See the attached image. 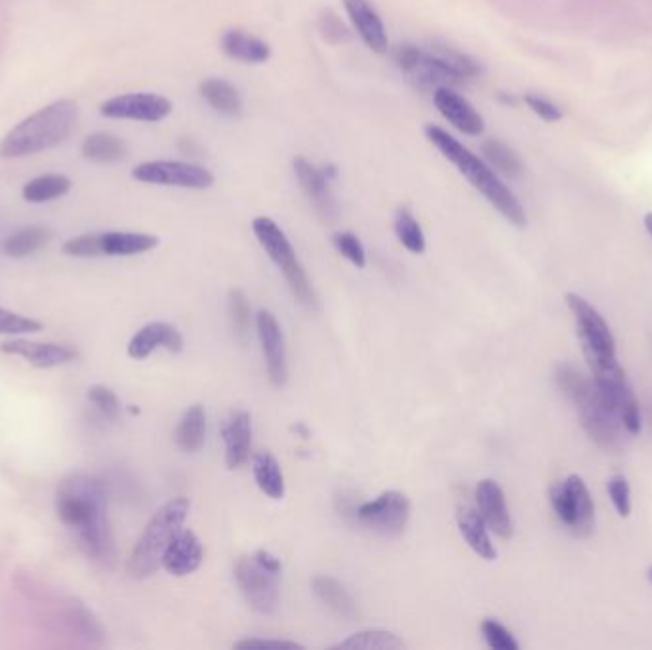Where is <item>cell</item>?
Listing matches in <instances>:
<instances>
[{
	"label": "cell",
	"instance_id": "1",
	"mask_svg": "<svg viewBox=\"0 0 652 650\" xmlns=\"http://www.w3.org/2000/svg\"><path fill=\"white\" fill-rule=\"evenodd\" d=\"M56 513L67 529L75 530L84 553L100 563L115 557L107 494L102 481L88 473H69L56 490Z\"/></svg>",
	"mask_w": 652,
	"mask_h": 650
},
{
	"label": "cell",
	"instance_id": "2",
	"mask_svg": "<svg viewBox=\"0 0 652 650\" xmlns=\"http://www.w3.org/2000/svg\"><path fill=\"white\" fill-rule=\"evenodd\" d=\"M426 138L435 145L441 155L458 168V172L468 180L487 201H489L511 225L523 229L527 225V214L523 204L513 195L510 187L498 178L494 168L471 153L466 145L450 136L437 124L426 126Z\"/></svg>",
	"mask_w": 652,
	"mask_h": 650
},
{
	"label": "cell",
	"instance_id": "3",
	"mask_svg": "<svg viewBox=\"0 0 652 650\" xmlns=\"http://www.w3.org/2000/svg\"><path fill=\"white\" fill-rule=\"evenodd\" d=\"M393 61L420 90L456 86L481 75L477 61L443 42H433L429 48L399 44L393 52Z\"/></svg>",
	"mask_w": 652,
	"mask_h": 650
},
{
	"label": "cell",
	"instance_id": "4",
	"mask_svg": "<svg viewBox=\"0 0 652 650\" xmlns=\"http://www.w3.org/2000/svg\"><path fill=\"white\" fill-rule=\"evenodd\" d=\"M77 103L60 100L16 124L0 142L2 159H21L48 151L65 142L77 122Z\"/></svg>",
	"mask_w": 652,
	"mask_h": 650
},
{
	"label": "cell",
	"instance_id": "5",
	"mask_svg": "<svg viewBox=\"0 0 652 650\" xmlns=\"http://www.w3.org/2000/svg\"><path fill=\"white\" fill-rule=\"evenodd\" d=\"M189 508V500L180 496L166 502L163 508L151 517L128 559V572L132 578L143 580L159 570L163 565L164 551L184 527Z\"/></svg>",
	"mask_w": 652,
	"mask_h": 650
},
{
	"label": "cell",
	"instance_id": "6",
	"mask_svg": "<svg viewBox=\"0 0 652 650\" xmlns=\"http://www.w3.org/2000/svg\"><path fill=\"white\" fill-rule=\"evenodd\" d=\"M252 231L258 239V243L262 244V248L267 252V256L271 258V262L277 265L279 271L283 273L294 298L309 309H315L317 294L307 277L304 265L300 264V260L296 256L294 246L288 241L285 231L271 218H265V216H260L252 222Z\"/></svg>",
	"mask_w": 652,
	"mask_h": 650
},
{
	"label": "cell",
	"instance_id": "7",
	"mask_svg": "<svg viewBox=\"0 0 652 650\" xmlns=\"http://www.w3.org/2000/svg\"><path fill=\"white\" fill-rule=\"evenodd\" d=\"M235 578L246 603L256 612L267 616L279 609L281 561L273 553L258 549L250 557H241L235 567Z\"/></svg>",
	"mask_w": 652,
	"mask_h": 650
},
{
	"label": "cell",
	"instance_id": "8",
	"mask_svg": "<svg viewBox=\"0 0 652 650\" xmlns=\"http://www.w3.org/2000/svg\"><path fill=\"white\" fill-rule=\"evenodd\" d=\"M565 300L576 319L578 338L591 374H601L605 370L618 366L616 340L612 336L611 326L607 325L603 315L578 294L569 292Z\"/></svg>",
	"mask_w": 652,
	"mask_h": 650
},
{
	"label": "cell",
	"instance_id": "9",
	"mask_svg": "<svg viewBox=\"0 0 652 650\" xmlns=\"http://www.w3.org/2000/svg\"><path fill=\"white\" fill-rule=\"evenodd\" d=\"M136 182L184 187V189H208L214 185V174L199 164L184 161H149L138 164L132 170Z\"/></svg>",
	"mask_w": 652,
	"mask_h": 650
},
{
	"label": "cell",
	"instance_id": "10",
	"mask_svg": "<svg viewBox=\"0 0 652 650\" xmlns=\"http://www.w3.org/2000/svg\"><path fill=\"white\" fill-rule=\"evenodd\" d=\"M355 517L374 532L384 536H399L407 527L410 502L403 492L388 490L376 500H370L355 509Z\"/></svg>",
	"mask_w": 652,
	"mask_h": 650
},
{
	"label": "cell",
	"instance_id": "11",
	"mask_svg": "<svg viewBox=\"0 0 652 650\" xmlns=\"http://www.w3.org/2000/svg\"><path fill=\"white\" fill-rule=\"evenodd\" d=\"M292 168L294 174L300 182V187L304 189L309 203L313 204L317 216L325 222V224L332 225L338 222L340 218V204L336 201V195L332 191V182L326 176L325 168L315 166L309 163L306 157H296L292 161Z\"/></svg>",
	"mask_w": 652,
	"mask_h": 650
},
{
	"label": "cell",
	"instance_id": "12",
	"mask_svg": "<svg viewBox=\"0 0 652 650\" xmlns=\"http://www.w3.org/2000/svg\"><path fill=\"white\" fill-rule=\"evenodd\" d=\"M100 113L107 119L161 122L172 113V102L153 92H132L103 102Z\"/></svg>",
	"mask_w": 652,
	"mask_h": 650
},
{
	"label": "cell",
	"instance_id": "13",
	"mask_svg": "<svg viewBox=\"0 0 652 650\" xmlns=\"http://www.w3.org/2000/svg\"><path fill=\"white\" fill-rule=\"evenodd\" d=\"M256 330L260 338V346L264 353L265 368L271 384L275 387L285 386L288 378V365H286L285 336L279 321L273 313L260 311L256 315Z\"/></svg>",
	"mask_w": 652,
	"mask_h": 650
},
{
	"label": "cell",
	"instance_id": "14",
	"mask_svg": "<svg viewBox=\"0 0 652 650\" xmlns=\"http://www.w3.org/2000/svg\"><path fill=\"white\" fill-rule=\"evenodd\" d=\"M433 103L437 111L462 134L481 136L485 132V121L479 111L452 86H441L433 90Z\"/></svg>",
	"mask_w": 652,
	"mask_h": 650
},
{
	"label": "cell",
	"instance_id": "15",
	"mask_svg": "<svg viewBox=\"0 0 652 650\" xmlns=\"http://www.w3.org/2000/svg\"><path fill=\"white\" fill-rule=\"evenodd\" d=\"M0 351L6 355L21 357L35 368H56V366L73 363L79 357L75 349L62 346V344L31 342V340H21V338L2 342Z\"/></svg>",
	"mask_w": 652,
	"mask_h": 650
},
{
	"label": "cell",
	"instance_id": "16",
	"mask_svg": "<svg viewBox=\"0 0 652 650\" xmlns=\"http://www.w3.org/2000/svg\"><path fill=\"white\" fill-rule=\"evenodd\" d=\"M475 500L487 527L502 540H510L513 521L502 487L494 479H483L475 488Z\"/></svg>",
	"mask_w": 652,
	"mask_h": 650
},
{
	"label": "cell",
	"instance_id": "17",
	"mask_svg": "<svg viewBox=\"0 0 652 650\" xmlns=\"http://www.w3.org/2000/svg\"><path fill=\"white\" fill-rule=\"evenodd\" d=\"M166 349L170 353H182L184 338L176 326L168 323H149L140 328L128 342V355L136 361L147 359L153 351Z\"/></svg>",
	"mask_w": 652,
	"mask_h": 650
},
{
	"label": "cell",
	"instance_id": "18",
	"mask_svg": "<svg viewBox=\"0 0 652 650\" xmlns=\"http://www.w3.org/2000/svg\"><path fill=\"white\" fill-rule=\"evenodd\" d=\"M344 6L361 41L365 42L372 52L386 54L389 48L386 25L370 4V0H344Z\"/></svg>",
	"mask_w": 652,
	"mask_h": 650
},
{
	"label": "cell",
	"instance_id": "19",
	"mask_svg": "<svg viewBox=\"0 0 652 650\" xmlns=\"http://www.w3.org/2000/svg\"><path fill=\"white\" fill-rule=\"evenodd\" d=\"M204 549L193 530H180L163 555V567L172 576H189L203 565Z\"/></svg>",
	"mask_w": 652,
	"mask_h": 650
},
{
	"label": "cell",
	"instance_id": "20",
	"mask_svg": "<svg viewBox=\"0 0 652 650\" xmlns=\"http://www.w3.org/2000/svg\"><path fill=\"white\" fill-rule=\"evenodd\" d=\"M225 466L241 468L250 456L252 445V422L245 410H237L229 416L224 426Z\"/></svg>",
	"mask_w": 652,
	"mask_h": 650
},
{
	"label": "cell",
	"instance_id": "21",
	"mask_svg": "<svg viewBox=\"0 0 652 650\" xmlns=\"http://www.w3.org/2000/svg\"><path fill=\"white\" fill-rule=\"evenodd\" d=\"M563 483L569 492V504H571L569 529L576 536L586 538V536H590L595 527V504H593L590 490L582 481V477H578V475H569Z\"/></svg>",
	"mask_w": 652,
	"mask_h": 650
},
{
	"label": "cell",
	"instance_id": "22",
	"mask_svg": "<svg viewBox=\"0 0 652 650\" xmlns=\"http://www.w3.org/2000/svg\"><path fill=\"white\" fill-rule=\"evenodd\" d=\"M220 46L227 58L241 63L260 65L271 58L269 44L243 29H227L220 39Z\"/></svg>",
	"mask_w": 652,
	"mask_h": 650
},
{
	"label": "cell",
	"instance_id": "23",
	"mask_svg": "<svg viewBox=\"0 0 652 650\" xmlns=\"http://www.w3.org/2000/svg\"><path fill=\"white\" fill-rule=\"evenodd\" d=\"M458 529L462 532L464 540L468 542L469 548L473 549L481 559L485 561H494L496 559V548L490 540L489 527L485 519L481 517L479 509L462 506L456 513Z\"/></svg>",
	"mask_w": 652,
	"mask_h": 650
},
{
	"label": "cell",
	"instance_id": "24",
	"mask_svg": "<svg viewBox=\"0 0 652 650\" xmlns=\"http://www.w3.org/2000/svg\"><path fill=\"white\" fill-rule=\"evenodd\" d=\"M199 92H201L204 102L208 103L214 111H218L220 115L229 117V119H237L243 115V100H241L237 88L224 79H216V77L204 79L199 84Z\"/></svg>",
	"mask_w": 652,
	"mask_h": 650
},
{
	"label": "cell",
	"instance_id": "25",
	"mask_svg": "<svg viewBox=\"0 0 652 650\" xmlns=\"http://www.w3.org/2000/svg\"><path fill=\"white\" fill-rule=\"evenodd\" d=\"M315 595L325 603L328 609L336 612L338 616L346 620H355L359 616V607L353 595L346 590L344 584H340L336 578L330 576H315L313 582Z\"/></svg>",
	"mask_w": 652,
	"mask_h": 650
},
{
	"label": "cell",
	"instance_id": "26",
	"mask_svg": "<svg viewBox=\"0 0 652 650\" xmlns=\"http://www.w3.org/2000/svg\"><path fill=\"white\" fill-rule=\"evenodd\" d=\"M159 246V239L147 233L107 231L102 233L103 256H136Z\"/></svg>",
	"mask_w": 652,
	"mask_h": 650
},
{
	"label": "cell",
	"instance_id": "27",
	"mask_svg": "<svg viewBox=\"0 0 652 650\" xmlns=\"http://www.w3.org/2000/svg\"><path fill=\"white\" fill-rule=\"evenodd\" d=\"M174 437L176 445L184 452H197L203 448L206 439V412L201 405H193L185 410Z\"/></svg>",
	"mask_w": 652,
	"mask_h": 650
},
{
	"label": "cell",
	"instance_id": "28",
	"mask_svg": "<svg viewBox=\"0 0 652 650\" xmlns=\"http://www.w3.org/2000/svg\"><path fill=\"white\" fill-rule=\"evenodd\" d=\"M50 241V231L39 227V225H29L21 227L18 231L10 233L6 241L2 243V252L8 258H27L35 252H39L42 246H46Z\"/></svg>",
	"mask_w": 652,
	"mask_h": 650
},
{
	"label": "cell",
	"instance_id": "29",
	"mask_svg": "<svg viewBox=\"0 0 652 650\" xmlns=\"http://www.w3.org/2000/svg\"><path fill=\"white\" fill-rule=\"evenodd\" d=\"M254 479L260 490L271 500L285 496V477L277 458L271 452H260L254 458Z\"/></svg>",
	"mask_w": 652,
	"mask_h": 650
},
{
	"label": "cell",
	"instance_id": "30",
	"mask_svg": "<svg viewBox=\"0 0 652 650\" xmlns=\"http://www.w3.org/2000/svg\"><path fill=\"white\" fill-rule=\"evenodd\" d=\"M71 187H73V182L67 176L46 174V176H39L31 182L25 183L21 195L27 203H50V201H56L63 195H67L71 191Z\"/></svg>",
	"mask_w": 652,
	"mask_h": 650
},
{
	"label": "cell",
	"instance_id": "31",
	"mask_svg": "<svg viewBox=\"0 0 652 650\" xmlns=\"http://www.w3.org/2000/svg\"><path fill=\"white\" fill-rule=\"evenodd\" d=\"M82 157L92 163H117L126 155V143L113 134L98 132L82 142Z\"/></svg>",
	"mask_w": 652,
	"mask_h": 650
},
{
	"label": "cell",
	"instance_id": "32",
	"mask_svg": "<svg viewBox=\"0 0 652 650\" xmlns=\"http://www.w3.org/2000/svg\"><path fill=\"white\" fill-rule=\"evenodd\" d=\"M405 643L395 633L384 630L359 631L355 635H349L332 649H365V650H395L403 649Z\"/></svg>",
	"mask_w": 652,
	"mask_h": 650
},
{
	"label": "cell",
	"instance_id": "33",
	"mask_svg": "<svg viewBox=\"0 0 652 650\" xmlns=\"http://www.w3.org/2000/svg\"><path fill=\"white\" fill-rule=\"evenodd\" d=\"M393 227H395V235H397L399 243L403 244L408 252H412V254L426 252V235L422 231V225L418 224V220L410 212V208L401 206L397 210Z\"/></svg>",
	"mask_w": 652,
	"mask_h": 650
},
{
	"label": "cell",
	"instance_id": "34",
	"mask_svg": "<svg viewBox=\"0 0 652 650\" xmlns=\"http://www.w3.org/2000/svg\"><path fill=\"white\" fill-rule=\"evenodd\" d=\"M483 155L492 168H496L508 178H521L525 172V166L521 163L519 155L500 140H487L483 143Z\"/></svg>",
	"mask_w": 652,
	"mask_h": 650
},
{
	"label": "cell",
	"instance_id": "35",
	"mask_svg": "<svg viewBox=\"0 0 652 650\" xmlns=\"http://www.w3.org/2000/svg\"><path fill=\"white\" fill-rule=\"evenodd\" d=\"M90 405L100 412L107 422H117L121 418V401L113 389L105 386H92L86 393Z\"/></svg>",
	"mask_w": 652,
	"mask_h": 650
},
{
	"label": "cell",
	"instance_id": "36",
	"mask_svg": "<svg viewBox=\"0 0 652 650\" xmlns=\"http://www.w3.org/2000/svg\"><path fill=\"white\" fill-rule=\"evenodd\" d=\"M227 304H229V317H231L233 330L241 340H245L250 332V323H252V313H250V305H248L245 292L231 290Z\"/></svg>",
	"mask_w": 652,
	"mask_h": 650
},
{
	"label": "cell",
	"instance_id": "37",
	"mask_svg": "<svg viewBox=\"0 0 652 650\" xmlns=\"http://www.w3.org/2000/svg\"><path fill=\"white\" fill-rule=\"evenodd\" d=\"M317 27H319V33L321 37L325 39L328 44L332 46H338V44H344V42L349 41V29L346 27V23L340 20V16L330 10V8H325L321 10L319 18H317Z\"/></svg>",
	"mask_w": 652,
	"mask_h": 650
},
{
	"label": "cell",
	"instance_id": "38",
	"mask_svg": "<svg viewBox=\"0 0 652 650\" xmlns=\"http://www.w3.org/2000/svg\"><path fill=\"white\" fill-rule=\"evenodd\" d=\"M63 254L71 258H98L102 254V233H86L63 244Z\"/></svg>",
	"mask_w": 652,
	"mask_h": 650
},
{
	"label": "cell",
	"instance_id": "39",
	"mask_svg": "<svg viewBox=\"0 0 652 650\" xmlns=\"http://www.w3.org/2000/svg\"><path fill=\"white\" fill-rule=\"evenodd\" d=\"M332 243L336 246V250L346 258L347 262L363 269L367 265V252L365 246L359 241L357 235L349 233V231H340L332 237Z\"/></svg>",
	"mask_w": 652,
	"mask_h": 650
},
{
	"label": "cell",
	"instance_id": "40",
	"mask_svg": "<svg viewBox=\"0 0 652 650\" xmlns=\"http://www.w3.org/2000/svg\"><path fill=\"white\" fill-rule=\"evenodd\" d=\"M39 330H42L39 321L20 315V313H14L0 305V334L18 336V334H33Z\"/></svg>",
	"mask_w": 652,
	"mask_h": 650
},
{
	"label": "cell",
	"instance_id": "41",
	"mask_svg": "<svg viewBox=\"0 0 652 650\" xmlns=\"http://www.w3.org/2000/svg\"><path fill=\"white\" fill-rule=\"evenodd\" d=\"M481 631H483V637H485L490 649L519 650V643L515 641L511 631L506 626H502L500 622L489 618V620H485L481 624Z\"/></svg>",
	"mask_w": 652,
	"mask_h": 650
},
{
	"label": "cell",
	"instance_id": "42",
	"mask_svg": "<svg viewBox=\"0 0 652 650\" xmlns=\"http://www.w3.org/2000/svg\"><path fill=\"white\" fill-rule=\"evenodd\" d=\"M607 490L611 496L614 509L620 517H630L632 513V494H630V485L624 475H612L607 483Z\"/></svg>",
	"mask_w": 652,
	"mask_h": 650
},
{
	"label": "cell",
	"instance_id": "43",
	"mask_svg": "<svg viewBox=\"0 0 652 650\" xmlns=\"http://www.w3.org/2000/svg\"><path fill=\"white\" fill-rule=\"evenodd\" d=\"M525 103L529 105L530 111L536 113L542 121L557 122L563 119L561 109L555 103L550 102L548 98H542L538 94H527L525 96Z\"/></svg>",
	"mask_w": 652,
	"mask_h": 650
},
{
	"label": "cell",
	"instance_id": "44",
	"mask_svg": "<svg viewBox=\"0 0 652 650\" xmlns=\"http://www.w3.org/2000/svg\"><path fill=\"white\" fill-rule=\"evenodd\" d=\"M550 500L553 511L559 517V521L565 527H569L571 525V504H569V492H567V487H565L563 481L561 483H555L551 487Z\"/></svg>",
	"mask_w": 652,
	"mask_h": 650
},
{
	"label": "cell",
	"instance_id": "45",
	"mask_svg": "<svg viewBox=\"0 0 652 650\" xmlns=\"http://www.w3.org/2000/svg\"><path fill=\"white\" fill-rule=\"evenodd\" d=\"M233 647H235V649H304V647H302L300 643H296V641H283V639H258V637L237 641Z\"/></svg>",
	"mask_w": 652,
	"mask_h": 650
},
{
	"label": "cell",
	"instance_id": "46",
	"mask_svg": "<svg viewBox=\"0 0 652 650\" xmlns=\"http://www.w3.org/2000/svg\"><path fill=\"white\" fill-rule=\"evenodd\" d=\"M643 224H645V229H647V233L651 235L652 237V212H649V214H645V220H643Z\"/></svg>",
	"mask_w": 652,
	"mask_h": 650
},
{
	"label": "cell",
	"instance_id": "47",
	"mask_svg": "<svg viewBox=\"0 0 652 650\" xmlns=\"http://www.w3.org/2000/svg\"><path fill=\"white\" fill-rule=\"evenodd\" d=\"M647 576H649V580L652 582V567L651 569L647 570Z\"/></svg>",
	"mask_w": 652,
	"mask_h": 650
}]
</instances>
